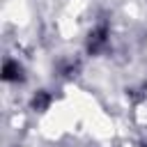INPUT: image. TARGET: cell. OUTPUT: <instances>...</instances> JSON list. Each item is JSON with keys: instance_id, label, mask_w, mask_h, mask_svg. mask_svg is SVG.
I'll return each mask as SVG.
<instances>
[{"instance_id": "1", "label": "cell", "mask_w": 147, "mask_h": 147, "mask_svg": "<svg viewBox=\"0 0 147 147\" xmlns=\"http://www.w3.org/2000/svg\"><path fill=\"white\" fill-rule=\"evenodd\" d=\"M2 78H5V80H16V78H21V69H18L14 62H5V67H2Z\"/></svg>"}, {"instance_id": "2", "label": "cell", "mask_w": 147, "mask_h": 147, "mask_svg": "<svg viewBox=\"0 0 147 147\" xmlns=\"http://www.w3.org/2000/svg\"><path fill=\"white\" fill-rule=\"evenodd\" d=\"M48 101H51L48 94H46V92H39V94L32 99V106H34V110H46V108H48Z\"/></svg>"}]
</instances>
